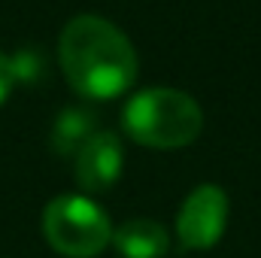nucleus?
<instances>
[{
  "mask_svg": "<svg viewBox=\"0 0 261 258\" xmlns=\"http://www.w3.org/2000/svg\"><path fill=\"white\" fill-rule=\"evenodd\" d=\"M58 61L76 94L88 100H113L137 82V52L113 21L100 15L70 18L58 40Z\"/></svg>",
  "mask_w": 261,
  "mask_h": 258,
  "instance_id": "obj_1",
  "label": "nucleus"
},
{
  "mask_svg": "<svg viewBox=\"0 0 261 258\" xmlns=\"http://www.w3.org/2000/svg\"><path fill=\"white\" fill-rule=\"evenodd\" d=\"M122 128L134 143L149 149H182L203 128V113L192 94L179 88H143L122 110Z\"/></svg>",
  "mask_w": 261,
  "mask_h": 258,
  "instance_id": "obj_2",
  "label": "nucleus"
},
{
  "mask_svg": "<svg viewBox=\"0 0 261 258\" xmlns=\"http://www.w3.org/2000/svg\"><path fill=\"white\" fill-rule=\"evenodd\" d=\"M43 237L64 258H94L113 243V222L88 194H61L43 210Z\"/></svg>",
  "mask_w": 261,
  "mask_h": 258,
  "instance_id": "obj_3",
  "label": "nucleus"
},
{
  "mask_svg": "<svg viewBox=\"0 0 261 258\" xmlns=\"http://www.w3.org/2000/svg\"><path fill=\"white\" fill-rule=\"evenodd\" d=\"M228 225V194L213 183L197 186L176 213V237L182 249H213Z\"/></svg>",
  "mask_w": 261,
  "mask_h": 258,
  "instance_id": "obj_4",
  "label": "nucleus"
},
{
  "mask_svg": "<svg viewBox=\"0 0 261 258\" xmlns=\"http://www.w3.org/2000/svg\"><path fill=\"white\" fill-rule=\"evenodd\" d=\"M122 164H125V149L119 134L113 131L91 134L73 155V173L85 192H110L122 176Z\"/></svg>",
  "mask_w": 261,
  "mask_h": 258,
  "instance_id": "obj_5",
  "label": "nucleus"
},
{
  "mask_svg": "<svg viewBox=\"0 0 261 258\" xmlns=\"http://www.w3.org/2000/svg\"><path fill=\"white\" fill-rule=\"evenodd\" d=\"M113 246L122 258H164L170 252V234L155 219H128L113 228Z\"/></svg>",
  "mask_w": 261,
  "mask_h": 258,
  "instance_id": "obj_6",
  "label": "nucleus"
},
{
  "mask_svg": "<svg viewBox=\"0 0 261 258\" xmlns=\"http://www.w3.org/2000/svg\"><path fill=\"white\" fill-rule=\"evenodd\" d=\"M97 131H100V125H97V116L91 110L67 107L64 113L55 119V125H52V149L58 155H64V158H73L82 149V143L91 134H97Z\"/></svg>",
  "mask_w": 261,
  "mask_h": 258,
  "instance_id": "obj_7",
  "label": "nucleus"
},
{
  "mask_svg": "<svg viewBox=\"0 0 261 258\" xmlns=\"http://www.w3.org/2000/svg\"><path fill=\"white\" fill-rule=\"evenodd\" d=\"M24 76H28V64H24V58H9V55L0 52V107H3L6 97L12 94L15 82L24 79Z\"/></svg>",
  "mask_w": 261,
  "mask_h": 258,
  "instance_id": "obj_8",
  "label": "nucleus"
}]
</instances>
